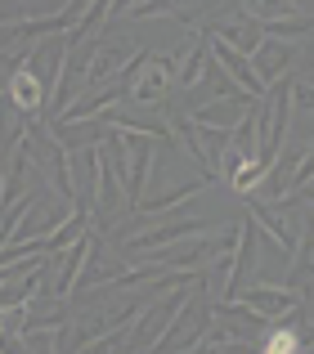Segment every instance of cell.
Returning a JSON list of instances; mask_svg holds the SVG:
<instances>
[{"label":"cell","mask_w":314,"mask_h":354,"mask_svg":"<svg viewBox=\"0 0 314 354\" xmlns=\"http://www.w3.org/2000/svg\"><path fill=\"white\" fill-rule=\"evenodd\" d=\"M301 305H306V319H310V328H314V278H310L306 292H301Z\"/></svg>","instance_id":"cell-16"},{"label":"cell","mask_w":314,"mask_h":354,"mask_svg":"<svg viewBox=\"0 0 314 354\" xmlns=\"http://www.w3.org/2000/svg\"><path fill=\"white\" fill-rule=\"evenodd\" d=\"M211 323H216V310H211L207 301L193 305V296H189L184 310L171 319V328L162 332V341H157L149 354H189V350H198V341L211 332Z\"/></svg>","instance_id":"cell-1"},{"label":"cell","mask_w":314,"mask_h":354,"mask_svg":"<svg viewBox=\"0 0 314 354\" xmlns=\"http://www.w3.org/2000/svg\"><path fill=\"white\" fill-rule=\"evenodd\" d=\"M306 198H310V202H314V193H306Z\"/></svg>","instance_id":"cell-17"},{"label":"cell","mask_w":314,"mask_h":354,"mask_svg":"<svg viewBox=\"0 0 314 354\" xmlns=\"http://www.w3.org/2000/svg\"><path fill=\"white\" fill-rule=\"evenodd\" d=\"M198 234H211V220H193V216H184V220H166V225H153L149 234L131 238V242H126V251H131V260H140V256H153V251L171 247V242L198 238Z\"/></svg>","instance_id":"cell-3"},{"label":"cell","mask_w":314,"mask_h":354,"mask_svg":"<svg viewBox=\"0 0 314 354\" xmlns=\"http://www.w3.org/2000/svg\"><path fill=\"white\" fill-rule=\"evenodd\" d=\"M50 90H54V86L41 77V72H36V63L27 59V54L14 63V72H9V81H5V99H9V104H14L23 117L41 113L45 99H50Z\"/></svg>","instance_id":"cell-2"},{"label":"cell","mask_w":314,"mask_h":354,"mask_svg":"<svg viewBox=\"0 0 314 354\" xmlns=\"http://www.w3.org/2000/svg\"><path fill=\"white\" fill-rule=\"evenodd\" d=\"M171 86H175V54H149V63L135 72L126 99L131 104H162Z\"/></svg>","instance_id":"cell-4"},{"label":"cell","mask_w":314,"mask_h":354,"mask_svg":"<svg viewBox=\"0 0 314 354\" xmlns=\"http://www.w3.org/2000/svg\"><path fill=\"white\" fill-rule=\"evenodd\" d=\"M113 72H126V68H122V50H99L95 59H90V68H86V90L104 86Z\"/></svg>","instance_id":"cell-13"},{"label":"cell","mask_w":314,"mask_h":354,"mask_svg":"<svg viewBox=\"0 0 314 354\" xmlns=\"http://www.w3.org/2000/svg\"><path fill=\"white\" fill-rule=\"evenodd\" d=\"M292 113L314 117V81H292Z\"/></svg>","instance_id":"cell-15"},{"label":"cell","mask_w":314,"mask_h":354,"mask_svg":"<svg viewBox=\"0 0 314 354\" xmlns=\"http://www.w3.org/2000/svg\"><path fill=\"white\" fill-rule=\"evenodd\" d=\"M252 104L256 99H247V95H238V99H207L202 108H189V121L202 126V130H225V135H234L238 121L252 113Z\"/></svg>","instance_id":"cell-7"},{"label":"cell","mask_w":314,"mask_h":354,"mask_svg":"<svg viewBox=\"0 0 314 354\" xmlns=\"http://www.w3.org/2000/svg\"><path fill=\"white\" fill-rule=\"evenodd\" d=\"M234 301H243L247 310L261 314L265 323H279L283 314L297 310V292H292V287H279V283H256V287H247L243 296H234Z\"/></svg>","instance_id":"cell-8"},{"label":"cell","mask_w":314,"mask_h":354,"mask_svg":"<svg viewBox=\"0 0 314 354\" xmlns=\"http://www.w3.org/2000/svg\"><path fill=\"white\" fill-rule=\"evenodd\" d=\"M252 225L261 234H270L283 247V256L292 260V247H297V225H283V211L279 207H265V202H252Z\"/></svg>","instance_id":"cell-10"},{"label":"cell","mask_w":314,"mask_h":354,"mask_svg":"<svg viewBox=\"0 0 314 354\" xmlns=\"http://www.w3.org/2000/svg\"><path fill=\"white\" fill-rule=\"evenodd\" d=\"M238 9H243V14L252 18V23H261L265 32L301 14V5H297V0H238Z\"/></svg>","instance_id":"cell-11"},{"label":"cell","mask_w":314,"mask_h":354,"mask_svg":"<svg viewBox=\"0 0 314 354\" xmlns=\"http://www.w3.org/2000/svg\"><path fill=\"white\" fill-rule=\"evenodd\" d=\"M99 256V238L95 234H81L72 247H63V265H59V278H54V301H68L72 287H81L86 278V265Z\"/></svg>","instance_id":"cell-6"},{"label":"cell","mask_w":314,"mask_h":354,"mask_svg":"<svg viewBox=\"0 0 314 354\" xmlns=\"http://www.w3.org/2000/svg\"><path fill=\"white\" fill-rule=\"evenodd\" d=\"M297 41H283V36H265L261 45L252 50V68H256V77H261V86L270 90V86H279L283 81V72H292L297 68Z\"/></svg>","instance_id":"cell-5"},{"label":"cell","mask_w":314,"mask_h":354,"mask_svg":"<svg viewBox=\"0 0 314 354\" xmlns=\"http://www.w3.org/2000/svg\"><path fill=\"white\" fill-rule=\"evenodd\" d=\"M310 189H314V144L292 166V193H310Z\"/></svg>","instance_id":"cell-14"},{"label":"cell","mask_w":314,"mask_h":354,"mask_svg":"<svg viewBox=\"0 0 314 354\" xmlns=\"http://www.w3.org/2000/svg\"><path fill=\"white\" fill-rule=\"evenodd\" d=\"M261 354H301V328H288V323H279V328H270L261 337Z\"/></svg>","instance_id":"cell-12"},{"label":"cell","mask_w":314,"mask_h":354,"mask_svg":"<svg viewBox=\"0 0 314 354\" xmlns=\"http://www.w3.org/2000/svg\"><path fill=\"white\" fill-rule=\"evenodd\" d=\"M211 41H225L229 50H238V54H247L252 59V50L265 41V27L261 23H252V18H220L216 27H211Z\"/></svg>","instance_id":"cell-9"}]
</instances>
